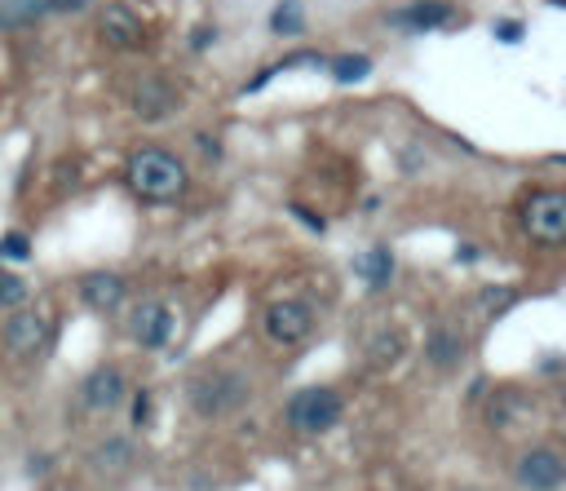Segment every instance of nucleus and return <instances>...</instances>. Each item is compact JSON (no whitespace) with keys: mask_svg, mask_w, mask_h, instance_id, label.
<instances>
[{"mask_svg":"<svg viewBox=\"0 0 566 491\" xmlns=\"http://www.w3.org/2000/svg\"><path fill=\"white\" fill-rule=\"evenodd\" d=\"M124 186H128L142 203L164 208V203H177V199L186 195L190 168H186V159H181L177 150H168V146H137V150H128V159H124Z\"/></svg>","mask_w":566,"mask_h":491,"instance_id":"1","label":"nucleus"},{"mask_svg":"<svg viewBox=\"0 0 566 491\" xmlns=\"http://www.w3.org/2000/svg\"><path fill=\"white\" fill-rule=\"evenodd\" d=\"M248 398H252V385L234 367H208L190 380V407L199 420H226V416L243 411Z\"/></svg>","mask_w":566,"mask_h":491,"instance_id":"2","label":"nucleus"},{"mask_svg":"<svg viewBox=\"0 0 566 491\" xmlns=\"http://www.w3.org/2000/svg\"><path fill=\"white\" fill-rule=\"evenodd\" d=\"M517 226L531 243L539 248H562L566 243V190L557 186H535L517 203Z\"/></svg>","mask_w":566,"mask_h":491,"instance_id":"3","label":"nucleus"},{"mask_svg":"<svg viewBox=\"0 0 566 491\" xmlns=\"http://www.w3.org/2000/svg\"><path fill=\"white\" fill-rule=\"evenodd\" d=\"M340 416H345V398H340L332 385H305V389H296V394L287 398V407H283L287 429H296L301 438H318V433L336 429Z\"/></svg>","mask_w":566,"mask_h":491,"instance_id":"4","label":"nucleus"},{"mask_svg":"<svg viewBox=\"0 0 566 491\" xmlns=\"http://www.w3.org/2000/svg\"><path fill=\"white\" fill-rule=\"evenodd\" d=\"M49 336H53V323H49L40 310H31V305L9 310L4 323H0V349H4L13 363L40 358V354L49 349Z\"/></svg>","mask_w":566,"mask_h":491,"instance_id":"5","label":"nucleus"},{"mask_svg":"<svg viewBox=\"0 0 566 491\" xmlns=\"http://www.w3.org/2000/svg\"><path fill=\"white\" fill-rule=\"evenodd\" d=\"M261 332H265V341L279 345V349H292V345L310 341V332H314V310H310V301H301V296H279V301H270L265 314H261Z\"/></svg>","mask_w":566,"mask_h":491,"instance_id":"6","label":"nucleus"},{"mask_svg":"<svg viewBox=\"0 0 566 491\" xmlns=\"http://www.w3.org/2000/svg\"><path fill=\"white\" fill-rule=\"evenodd\" d=\"M128 336H133V345L146 349V354L168 349V345L177 341V310H172L168 301H159V296L137 301L133 314H128Z\"/></svg>","mask_w":566,"mask_h":491,"instance_id":"7","label":"nucleus"},{"mask_svg":"<svg viewBox=\"0 0 566 491\" xmlns=\"http://www.w3.org/2000/svg\"><path fill=\"white\" fill-rule=\"evenodd\" d=\"M97 40L115 53H128L146 40V22L128 0H106L102 13H97Z\"/></svg>","mask_w":566,"mask_h":491,"instance_id":"8","label":"nucleus"},{"mask_svg":"<svg viewBox=\"0 0 566 491\" xmlns=\"http://www.w3.org/2000/svg\"><path fill=\"white\" fill-rule=\"evenodd\" d=\"M75 301L93 314H115L124 301H128V279L119 270H84L75 274Z\"/></svg>","mask_w":566,"mask_h":491,"instance_id":"9","label":"nucleus"},{"mask_svg":"<svg viewBox=\"0 0 566 491\" xmlns=\"http://www.w3.org/2000/svg\"><path fill=\"white\" fill-rule=\"evenodd\" d=\"M124 398H128V376L119 363H97L84 372V380H80V407L84 411H93V416L115 411Z\"/></svg>","mask_w":566,"mask_h":491,"instance_id":"10","label":"nucleus"},{"mask_svg":"<svg viewBox=\"0 0 566 491\" xmlns=\"http://www.w3.org/2000/svg\"><path fill=\"white\" fill-rule=\"evenodd\" d=\"M513 482H517L522 491H562V482H566V460H562L553 447H531V451L517 456Z\"/></svg>","mask_w":566,"mask_h":491,"instance_id":"11","label":"nucleus"},{"mask_svg":"<svg viewBox=\"0 0 566 491\" xmlns=\"http://www.w3.org/2000/svg\"><path fill=\"white\" fill-rule=\"evenodd\" d=\"M455 18V4L451 0H411L402 9H389L385 13V27L394 31H407V35H424V31H438Z\"/></svg>","mask_w":566,"mask_h":491,"instance_id":"12","label":"nucleus"},{"mask_svg":"<svg viewBox=\"0 0 566 491\" xmlns=\"http://www.w3.org/2000/svg\"><path fill=\"white\" fill-rule=\"evenodd\" d=\"M88 0H0V27H31L40 18L80 13Z\"/></svg>","mask_w":566,"mask_h":491,"instance_id":"13","label":"nucleus"},{"mask_svg":"<svg viewBox=\"0 0 566 491\" xmlns=\"http://www.w3.org/2000/svg\"><path fill=\"white\" fill-rule=\"evenodd\" d=\"M128 102H133V111H137L142 119H164V115L177 106V88H172L168 80H159V75H146V80L133 84Z\"/></svg>","mask_w":566,"mask_h":491,"instance_id":"14","label":"nucleus"},{"mask_svg":"<svg viewBox=\"0 0 566 491\" xmlns=\"http://www.w3.org/2000/svg\"><path fill=\"white\" fill-rule=\"evenodd\" d=\"M424 363L438 367V372H451L464 363V332L451 327V323H438L429 336H424Z\"/></svg>","mask_w":566,"mask_h":491,"instance_id":"15","label":"nucleus"},{"mask_svg":"<svg viewBox=\"0 0 566 491\" xmlns=\"http://www.w3.org/2000/svg\"><path fill=\"white\" fill-rule=\"evenodd\" d=\"M354 274L371 288V292H385L389 283H394V274H398V261H394V252H389V243H376V248H367L358 261H354Z\"/></svg>","mask_w":566,"mask_h":491,"instance_id":"16","label":"nucleus"},{"mask_svg":"<svg viewBox=\"0 0 566 491\" xmlns=\"http://www.w3.org/2000/svg\"><path fill=\"white\" fill-rule=\"evenodd\" d=\"M323 66H327V75H332L336 84H363V80L371 75V58H367V53H336V58H327Z\"/></svg>","mask_w":566,"mask_h":491,"instance_id":"17","label":"nucleus"},{"mask_svg":"<svg viewBox=\"0 0 566 491\" xmlns=\"http://www.w3.org/2000/svg\"><path fill=\"white\" fill-rule=\"evenodd\" d=\"M128 460H133L128 438H102V442L93 447V469H102V473H115V469H124Z\"/></svg>","mask_w":566,"mask_h":491,"instance_id":"18","label":"nucleus"},{"mask_svg":"<svg viewBox=\"0 0 566 491\" xmlns=\"http://www.w3.org/2000/svg\"><path fill=\"white\" fill-rule=\"evenodd\" d=\"M270 31L274 35H301L305 31V4L301 0H279L270 9Z\"/></svg>","mask_w":566,"mask_h":491,"instance_id":"19","label":"nucleus"},{"mask_svg":"<svg viewBox=\"0 0 566 491\" xmlns=\"http://www.w3.org/2000/svg\"><path fill=\"white\" fill-rule=\"evenodd\" d=\"M27 279L18 274V270H9V265H0V310L9 314V310H22L27 305Z\"/></svg>","mask_w":566,"mask_h":491,"instance_id":"20","label":"nucleus"},{"mask_svg":"<svg viewBox=\"0 0 566 491\" xmlns=\"http://www.w3.org/2000/svg\"><path fill=\"white\" fill-rule=\"evenodd\" d=\"M0 261H4V265H22V261H31V239H27L22 230L0 234Z\"/></svg>","mask_w":566,"mask_h":491,"instance_id":"21","label":"nucleus"},{"mask_svg":"<svg viewBox=\"0 0 566 491\" xmlns=\"http://www.w3.org/2000/svg\"><path fill=\"white\" fill-rule=\"evenodd\" d=\"M128 420H133V429H150V425H155V398H150V389H137V394H133Z\"/></svg>","mask_w":566,"mask_h":491,"instance_id":"22","label":"nucleus"},{"mask_svg":"<svg viewBox=\"0 0 566 491\" xmlns=\"http://www.w3.org/2000/svg\"><path fill=\"white\" fill-rule=\"evenodd\" d=\"M491 35H495V40H500V44H517V40H522V35H526V27H522V22H517V18H500V22H495V27H491Z\"/></svg>","mask_w":566,"mask_h":491,"instance_id":"23","label":"nucleus"},{"mask_svg":"<svg viewBox=\"0 0 566 491\" xmlns=\"http://www.w3.org/2000/svg\"><path fill=\"white\" fill-rule=\"evenodd\" d=\"M287 212H292L296 221H305V226H310L314 234H323V230H327V217H323V212H310L305 203H287Z\"/></svg>","mask_w":566,"mask_h":491,"instance_id":"24","label":"nucleus"},{"mask_svg":"<svg viewBox=\"0 0 566 491\" xmlns=\"http://www.w3.org/2000/svg\"><path fill=\"white\" fill-rule=\"evenodd\" d=\"M208 44H217V27L212 22H203V27L190 31V53H203Z\"/></svg>","mask_w":566,"mask_h":491,"instance_id":"25","label":"nucleus"},{"mask_svg":"<svg viewBox=\"0 0 566 491\" xmlns=\"http://www.w3.org/2000/svg\"><path fill=\"white\" fill-rule=\"evenodd\" d=\"M509 301H513L509 288H486V292H482V305H486V310H504Z\"/></svg>","mask_w":566,"mask_h":491,"instance_id":"26","label":"nucleus"},{"mask_svg":"<svg viewBox=\"0 0 566 491\" xmlns=\"http://www.w3.org/2000/svg\"><path fill=\"white\" fill-rule=\"evenodd\" d=\"M199 150H203V155H212V159H217V155H221V142H212V137H208V133H199Z\"/></svg>","mask_w":566,"mask_h":491,"instance_id":"27","label":"nucleus"},{"mask_svg":"<svg viewBox=\"0 0 566 491\" xmlns=\"http://www.w3.org/2000/svg\"><path fill=\"white\" fill-rule=\"evenodd\" d=\"M455 261H478V248H473V243H460V248H455Z\"/></svg>","mask_w":566,"mask_h":491,"instance_id":"28","label":"nucleus"},{"mask_svg":"<svg viewBox=\"0 0 566 491\" xmlns=\"http://www.w3.org/2000/svg\"><path fill=\"white\" fill-rule=\"evenodd\" d=\"M44 491H80V487H71V482H49Z\"/></svg>","mask_w":566,"mask_h":491,"instance_id":"29","label":"nucleus"},{"mask_svg":"<svg viewBox=\"0 0 566 491\" xmlns=\"http://www.w3.org/2000/svg\"><path fill=\"white\" fill-rule=\"evenodd\" d=\"M548 4H553V9H562V4H566V0H548Z\"/></svg>","mask_w":566,"mask_h":491,"instance_id":"30","label":"nucleus"}]
</instances>
